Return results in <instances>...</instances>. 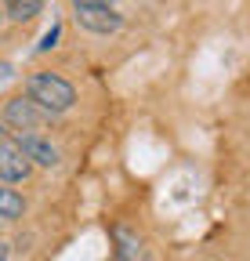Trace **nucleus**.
<instances>
[{"label":"nucleus","instance_id":"obj_1","mask_svg":"<svg viewBox=\"0 0 250 261\" xmlns=\"http://www.w3.org/2000/svg\"><path fill=\"white\" fill-rule=\"evenodd\" d=\"M25 98H33L44 113L58 116V113H69L76 106V87L54 73H33L25 80Z\"/></svg>","mask_w":250,"mask_h":261},{"label":"nucleus","instance_id":"obj_2","mask_svg":"<svg viewBox=\"0 0 250 261\" xmlns=\"http://www.w3.org/2000/svg\"><path fill=\"white\" fill-rule=\"evenodd\" d=\"M4 123L15 127V130H22V135H33L37 127L51 123V113H44L33 98L15 94V98H8V106H4Z\"/></svg>","mask_w":250,"mask_h":261},{"label":"nucleus","instance_id":"obj_3","mask_svg":"<svg viewBox=\"0 0 250 261\" xmlns=\"http://www.w3.org/2000/svg\"><path fill=\"white\" fill-rule=\"evenodd\" d=\"M29 174H33V163L22 156L15 138H8L4 130H0V181L15 185V181H25Z\"/></svg>","mask_w":250,"mask_h":261},{"label":"nucleus","instance_id":"obj_4","mask_svg":"<svg viewBox=\"0 0 250 261\" xmlns=\"http://www.w3.org/2000/svg\"><path fill=\"white\" fill-rule=\"evenodd\" d=\"M76 22L95 33V37H109V33H120L123 29V15L116 8H95V11H76Z\"/></svg>","mask_w":250,"mask_h":261},{"label":"nucleus","instance_id":"obj_5","mask_svg":"<svg viewBox=\"0 0 250 261\" xmlns=\"http://www.w3.org/2000/svg\"><path fill=\"white\" fill-rule=\"evenodd\" d=\"M15 142H18V149H22V156L29 163H37V167H58V149L47 138H40V135H18Z\"/></svg>","mask_w":250,"mask_h":261},{"label":"nucleus","instance_id":"obj_6","mask_svg":"<svg viewBox=\"0 0 250 261\" xmlns=\"http://www.w3.org/2000/svg\"><path fill=\"white\" fill-rule=\"evenodd\" d=\"M113 240H116L123 261H145V247H142V240L134 232H127V228H113Z\"/></svg>","mask_w":250,"mask_h":261},{"label":"nucleus","instance_id":"obj_7","mask_svg":"<svg viewBox=\"0 0 250 261\" xmlns=\"http://www.w3.org/2000/svg\"><path fill=\"white\" fill-rule=\"evenodd\" d=\"M40 8H44V0H4V11L11 22H33L37 15H40Z\"/></svg>","mask_w":250,"mask_h":261},{"label":"nucleus","instance_id":"obj_8","mask_svg":"<svg viewBox=\"0 0 250 261\" xmlns=\"http://www.w3.org/2000/svg\"><path fill=\"white\" fill-rule=\"evenodd\" d=\"M25 214V200L8 185V181H0V218L4 221H15V218H22Z\"/></svg>","mask_w":250,"mask_h":261},{"label":"nucleus","instance_id":"obj_9","mask_svg":"<svg viewBox=\"0 0 250 261\" xmlns=\"http://www.w3.org/2000/svg\"><path fill=\"white\" fill-rule=\"evenodd\" d=\"M76 11H95V8H116V0H69Z\"/></svg>","mask_w":250,"mask_h":261},{"label":"nucleus","instance_id":"obj_10","mask_svg":"<svg viewBox=\"0 0 250 261\" xmlns=\"http://www.w3.org/2000/svg\"><path fill=\"white\" fill-rule=\"evenodd\" d=\"M54 40H58V25L47 33V37H44V44H40V51H47V47H54Z\"/></svg>","mask_w":250,"mask_h":261},{"label":"nucleus","instance_id":"obj_11","mask_svg":"<svg viewBox=\"0 0 250 261\" xmlns=\"http://www.w3.org/2000/svg\"><path fill=\"white\" fill-rule=\"evenodd\" d=\"M0 261H8V243L0 240Z\"/></svg>","mask_w":250,"mask_h":261},{"label":"nucleus","instance_id":"obj_12","mask_svg":"<svg viewBox=\"0 0 250 261\" xmlns=\"http://www.w3.org/2000/svg\"><path fill=\"white\" fill-rule=\"evenodd\" d=\"M0 22H4V11H0Z\"/></svg>","mask_w":250,"mask_h":261}]
</instances>
